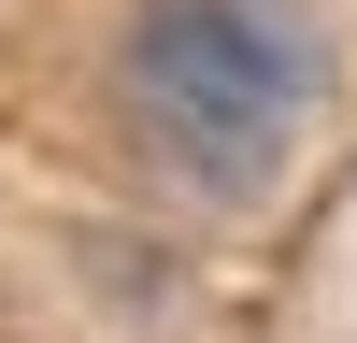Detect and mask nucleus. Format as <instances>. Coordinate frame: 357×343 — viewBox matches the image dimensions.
<instances>
[{
  "instance_id": "obj_1",
  "label": "nucleus",
  "mask_w": 357,
  "mask_h": 343,
  "mask_svg": "<svg viewBox=\"0 0 357 343\" xmlns=\"http://www.w3.org/2000/svg\"><path fill=\"white\" fill-rule=\"evenodd\" d=\"M114 100H129L143 158H172L200 200H272L329 100V43L301 0H129Z\"/></svg>"
}]
</instances>
